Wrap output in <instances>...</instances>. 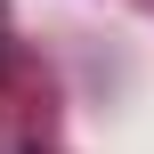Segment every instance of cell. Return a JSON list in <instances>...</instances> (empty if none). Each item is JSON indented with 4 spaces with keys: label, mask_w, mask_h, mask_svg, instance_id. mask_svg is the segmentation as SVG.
<instances>
[]
</instances>
